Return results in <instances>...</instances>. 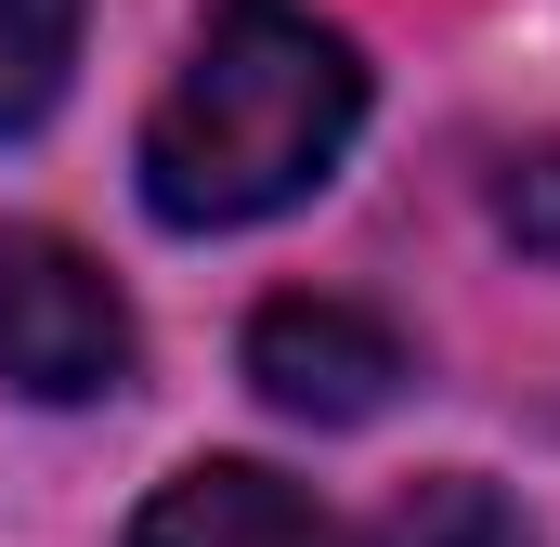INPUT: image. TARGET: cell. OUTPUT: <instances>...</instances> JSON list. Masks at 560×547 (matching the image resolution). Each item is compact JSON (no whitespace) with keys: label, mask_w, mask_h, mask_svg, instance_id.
Returning <instances> with one entry per match:
<instances>
[{"label":"cell","mask_w":560,"mask_h":547,"mask_svg":"<svg viewBox=\"0 0 560 547\" xmlns=\"http://www.w3.org/2000/svg\"><path fill=\"white\" fill-rule=\"evenodd\" d=\"M79 13H92V0H0V143H13V131H39V118L66 105Z\"/></svg>","instance_id":"cell-6"},{"label":"cell","mask_w":560,"mask_h":547,"mask_svg":"<svg viewBox=\"0 0 560 547\" xmlns=\"http://www.w3.org/2000/svg\"><path fill=\"white\" fill-rule=\"evenodd\" d=\"M131 547H339V522L261 456H196V469H170L143 496Z\"/></svg>","instance_id":"cell-4"},{"label":"cell","mask_w":560,"mask_h":547,"mask_svg":"<svg viewBox=\"0 0 560 547\" xmlns=\"http://www.w3.org/2000/svg\"><path fill=\"white\" fill-rule=\"evenodd\" d=\"M365 547H548V535L522 522L509 482H482V469H430V482H405V496L378 509Z\"/></svg>","instance_id":"cell-5"},{"label":"cell","mask_w":560,"mask_h":547,"mask_svg":"<svg viewBox=\"0 0 560 547\" xmlns=\"http://www.w3.org/2000/svg\"><path fill=\"white\" fill-rule=\"evenodd\" d=\"M131 300L52 222H0V392L13 405H105L131 379Z\"/></svg>","instance_id":"cell-2"},{"label":"cell","mask_w":560,"mask_h":547,"mask_svg":"<svg viewBox=\"0 0 560 547\" xmlns=\"http://www.w3.org/2000/svg\"><path fill=\"white\" fill-rule=\"evenodd\" d=\"M495 235H509L522 261L560 274V143H522V156L495 170Z\"/></svg>","instance_id":"cell-7"},{"label":"cell","mask_w":560,"mask_h":547,"mask_svg":"<svg viewBox=\"0 0 560 547\" xmlns=\"http://www.w3.org/2000/svg\"><path fill=\"white\" fill-rule=\"evenodd\" d=\"M418 365H405V339L365 313V300H313V287H287L248 313V392L300 430H365V417L392 405Z\"/></svg>","instance_id":"cell-3"},{"label":"cell","mask_w":560,"mask_h":547,"mask_svg":"<svg viewBox=\"0 0 560 547\" xmlns=\"http://www.w3.org/2000/svg\"><path fill=\"white\" fill-rule=\"evenodd\" d=\"M352 131H365V66L313 0H209L131 170L170 235H248V222L300 209L352 156Z\"/></svg>","instance_id":"cell-1"}]
</instances>
